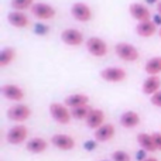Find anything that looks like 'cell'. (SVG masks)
<instances>
[{
    "mask_svg": "<svg viewBox=\"0 0 161 161\" xmlns=\"http://www.w3.org/2000/svg\"><path fill=\"white\" fill-rule=\"evenodd\" d=\"M50 114L55 122L59 125H68L72 119V113H71L69 108L65 103H51L50 105Z\"/></svg>",
    "mask_w": 161,
    "mask_h": 161,
    "instance_id": "1",
    "label": "cell"
},
{
    "mask_svg": "<svg viewBox=\"0 0 161 161\" xmlns=\"http://www.w3.org/2000/svg\"><path fill=\"white\" fill-rule=\"evenodd\" d=\"M114 53L120 59H123L126 62H134L140 57L139 50L134 45L129 44V42H117L114 45Z\"/></svg>",
    "mask_w": 161,
    "mask_h": 161,
    "instance_id": "2",
    "label": "cell"
},
{
    "mask_svg": "<svg viewBox=\"0 0 161 161\" xmlns=\"http://www.w3.org/2000/svg\"><path fill=\"white\" fill-rule=\"evenodd\" d=\"M86 50L91 53V55L99 58V57H105L108 54L109 47L105 40H102L100 37H89L86 40Z\"/></svg>",
    "mask_w": 161,
    "mask_h": 161,
    "instance_id": "3",
    "label": "cell"
},
{
    "mask_svg": "<svg viewBox=\"0 0 161 161\" xmlns=\"http://www.w3.org/2000/svg\"><path fill=\"white\" fill-rule=\"evenodd\" d=\"M31 13L34 14V17L38 20H51L55 17L57 14V10L53 7L51 4L48 3H44V2H38V3H34L33 7L30 8Z\"/></svg>",
    "mask_w": 161,
    "mask_h": 161,
    "instance_id": "4",
    "label": "cell"
},
{
    "mask_svg": "<svg viewBox=\"0 0 161 161\" xmlns=\"http://www.w3.org/2000/svg\"><path fill=\"white\" fill-rule=\"evenodd\" d=\"M31 116V109L24 103H17L7 110V117L13 122L23 123Z\"/></svg>",
    "mask_w": 161,
    "mask_h": 161,
    "instance_id": "5",
    "label": "cell"
},
{
    "mask_svg": "<svg viewBox=\"0 0 161 161\" xmlns=\"http://www.w3.org/2000/svg\"><path fill=\"white\" fill-rule=\"evenodd\" d=\"M100 78L106 80V82L117 83V82H123L127 78V72L123 68H119V67H108L100 71Z\"/></svg>",
    "mask_w": 161,
    "mask_h": 161,
    "instance_id": "6",
    "label": "cell"
},
{
    "mask_svg": "<svg viewBox=\"0 0 161 161\" xmlns=\"http://www.w3.org/2000/svg\"><path fill=\"white\" fill-rule=\"evenodd\" d=\"M71 14L75 20L80 23H86L92 19V10L86 3L83 2H76L71 6Z\"/></svg>",
    "mask_w": 161,
    "mask_h": 161,
    "instance_id": "7",
    "label": "cell"
},
{
    "mask_svg": "<svg viewBox=\"0 0 161 161\" xmlns=\"http://www.w3.org/2000/svg\"><path fill=\"white\" fill-rule=\"evenodd\" d=\"M28 129L24 125H16L8 130L7 133V142L10 144H21L23 142L27 140Z\"/></svg>",
    "mask_w": 161,
    "mask_h": 161,
    "instance_id": "8",
    "label": "cell"
},
{
    "mask_svg": "<svg viewBox=\"0 0 161 161\" xmlns=\"http://www.w3.org/2000/svg\"><path fill=\"white\" fill-rule=\"evenodd\" d=\"M61 40L64 44L71 45V47H78L83 44V34L76 28H65L61 33Z\"/></svg>",
    "mask_w": 161,
    "mask_h": 161,
    "instance_id": "9",
    "label": "cell"
},
{
    "mask_svg": "<svg viewBox=\"0 0 161 161\" xmlns=\"http://www.w3.org/2000/svg\"><path fill=\"white\" fill-rule=\"evenodd\" d=\"M129 11H130V16L134 20H137L139 23L150 21V17H151L150 8L146 4H143V3H131L129 6Z\"/></svg>",
    "mask_w": 161,
    "mask_h": 161,
    "instance_id": "10",
    "label": "cell"
},
{
    "mask_svg": "<svg viewBox=\"0 0 161 161\" xmlns=\"http://www.w3.org/2000/svg\"><path fill=\"white\" fill-rule=\"evenodd\" d=\"M2 93L6 99L13 100V102H21L25 96L24 91L19 85H14V83H6V85H3Z\"/></svg>",
    "mask_w": 161,
    "mask_h": 161,
    "instance_id": "11",
    "label": "cell"
},
{
    "mask_svg": "<svg viewBox=\"0 0 161 161\" xmlns=\"http://www.w3.org/2000/svg\"><path fill=\"white\" fill-rule=\"evenodd\" d=\"M51 143L57 148L64 150V151H69L75 147V140L71 136H68V134H54L51 137Z\"/></svg>",
    "mask_w": 161,
    "mask_h": 161,
    "instance_id": "12",
    "label": "cell"
},
{
    "mask_svg": "<svg viewBox=\"0 0 161 161\" xmlns=\"http://www.w3.org/2000/svg\"><path fill=\"white\" fill-rule=\"evenodd\" d=\"M86 126H88L89 129H99L100 126L105 125V113H103L100 109H91V112H89L88 117H86Z\"/></svg>",
    "mask_w": 161,
    "mask_h": 161,
    "instance_id": "13",
    "label": "cell"
},
{
    "mask_svg": "<svg viewBox=\"0 0 161 161\" xmlns=\"http://www.w3.org/2000/svg\"><path fill=\"white\" fill-rule=\"evenodd\" d=\"M7 20L16 28H24L30 24V19H28V16L24 11H16V10L11 11V13H8Z\"/></svg>",
    "mask_w": 161,
    "mask_h": 161,
    "instance_id": "14",
    "label": "cell"
},
{
    "mask_svg": "<svg viewBox=\"0 0 161 161\" xmlns=\"http://www.w3.org/2000/svg\"><path fill=\"white\" fill-rule=\"evenodd\" d=\"M160 88H161V78L158 75H151L143 82L142 91L144 95L153 96L154 93H157V92L160 91Z\"/></svg>",
    "mask_w": 161,
    "mask_h": 161,
    "instance_id": "15",
    "label": "cell"
},
{
    "mask_svg": "<svg viewBox=\"0 0 161 161\" xmlns=\"http://www.w3.org/2000/svg\"><path fill=\"white\" fill-rule=\"evenodd\" d=\"M114 126L110 123H105L103 126H100L99 129L95 130V140L99 143H106L114 136Z\"/></svg>",
    "mask_w": 161,
    "mask_h": 161,
    "instance_id": "16",
    "label": "cell"
},
{
    "mask_svg": "<svg viewBox=\"0 0 161 161\" xmlns=\"http://www.w3.org/2000/svg\"><path fill=\"white\" fill-rule=\"evenodd\" d=\"M65 105L69 109H75V108H80V106H88L89 103V96L85 93H74L69 96L65 97Z\"/></svg>",
    "mask_w": 161,
    "mask_h": 161,
    "instance_id": "17",
    "label": "cell"
},
{
    "mask_svg": "<svg viewBox=\"0 0 161 161\" xmlns=\"http://www.w3.org/2000/svg\"><path fill=\"white\" fill-rule=\"evenodd\" d=\"M136 33L140 37H144V38H150L154 34L157 33V24L154 21H142L136 25Z\"/></svg>",
    "mask_w": 161,
    "mask_h": 161,
    "instance_id": "18",
    "label": "cell"
},
{
    "mask_svg": "<svg viewBox=\"0 0 161 161\" xmlns=\"http://www.w3.org/2000/svg\"><path fill=\"white\" fill-rule=\"evenodd\" d=\"M120 125L126 129H133L140 125V116L137 112L127 110L120 116Z\"/></svg>",
    "mask_w": 161,
    "mask_h": 161,
    "instance_id": "19",
    "label": "cell"
},
{
    "mask_svg": "<svg viewBox=\"0 0 161 161\" xmlns=\"http://www.w3.org/2000/svg\"><path fill=\"white\" fill-rule=\"evenodd\" d=\"M47 147H48V143L44 139H41V137H34V139L28 140L27 144H25V148L33 154L42 153V151H45Z\"/></svg>",
    "mask_w": 161,
    "mask_h": 161,
    "instance_id": "20",
    "label": "cell"
},
{
    "mask_svg": "<svg viewBox=\"0 0 161 161\" xmlns=\"http://www.w3.org/2000/svg\"><path fill=\"white\" fill-rule=\"evenodd\" d=\"M137 142H139V144L142 146V148L144 151H148V153H154V151H157L156 144H154L153 134L139 133L137 134Z\"/></svg>",
    "mask_w": 161,
    "mask_h": 161,
    "instance_id": "21",
    "label": "cell"
},
{
    "mask_svg": "<svg viewBox=\"0 0 161 161\" xmlns=\"http://www.w3.org/2000/svg\"><path fill=\"white\" fill-rule=\"evenodd\" d=\"M144 71L148 75H160L161 74V57H153L146 62Z\"/></svg>",
    "mask_w": 161,
    "mask_h": 161,
    "instance_id": "22",
    "label": "cell"
},
{
    "mask_svg": "<svg viewBox=\"0 0 161 161\" xmlns=\"http://www.w3.org/2000/svg\"><path fill=\"white\" fill-rule=\"evenodd\" d=\"M14 58H16V50L14 48H11V47L3 48L0 51V67L2 68L7 67L8 64H11L14 61Z\"/></svg>",
    "mask_w": 161,
    "mask_h": 161,
    "instance_id": "23",
    "label": "cell"
},
{
    "mask_svg": "<svg viewBox=\"0 0 161 161\" xmlns=\"http://www.w3.org/2000/svg\"><path fill=\"white\" fill-rule=\"evenodd\" d=\"M34 4V0H10L11 8L16 11H24L27 8H31Z\"/></svg>",
    "mask_w": 161,
    "mask_h": 161,
    "instance_id": "24",
    "label": "cell"
},
{
    "mask_svg": "<svg viewBox=\"0 0 161 161\" xmlns=\"http://www.w3.org/2000/svg\"><path fill=\"white\" fill-rule=\"evenodd\" d=\"M89 112H91V108H89V106H80V108L71 109L72 117L74 119H76V120H86Z\"/></svg>",
    "mask_w": 161,
    "mask_h": 161,
    "instance_id": "25",
    "label": "cell"
},
{
    "mask_svg": "<svg viewBox=\"0 0 161 161\" xmlns=\"http://www.w3.org/2000/svg\"><path fill=\"white\" fill-rule=\"evenodd\" d=\"M112 160L113 161H131V157H130V154L126 153V151L117 150L112 154Z\"/></svg>",
    "mask_w": 161,
    "mask_h": 161,
    "instance_id": "26",
    "label": "cell"
},
{
    "mask_svg": "<svg viewBox=\"0 0 161 161\" xmlns=\"http://www.w3.org/2000/svg\"><path fill=\"white\" fill-rule=\"evenodd\" d=\"M48 31H50V27L42 24V23H37L34 25V33L38 34V36H45V34H48Z\"/></svg>",
    "mask_w": 161,
    "mask_h": 161,
    "instance_id": "27",
    "label": "cell"
},
{
    "mask_svg": "<svg viewBox=\"0 0 161 161\" xmlns=\"http://www.w3.org/2000/svg\"><path fill=\"white\" fill-rule=\"evenodd\" d=\"M150 102L153 103L154 106H157V108H161V91H158L157 93H154L153 96L150 97Z\"/></svg>",
    "mask_w": 161,
    "mask_h": 161,
    "instance_id": "28",
    "label": "cell"
},
{
    "mask_svg": "<svg viewBox=\"0 0 161 161\" xmlns=\"http://www.w3.org/2000/svg\"><path fill=\"white\" fill-rule=\"evenodd\" d=\"M153 134V139H154V144H156L157 151H161V133L156 131V133H151Z\"/></svg>",
    "mask_w": 161,
    "mask_h": 161,
    "instance_id": "29",
    "label": "cell"
},
{
    "mask_svg": "<svg viewBox=\"0 0 161 161\" xmlns=\"http://www.w3.org/2000/svg\"><path fill=\"white\" fill-rule=\"evenodd\" d=\"M154 23H156L157 25H161V16L160 14H157V16H154V20H153Z\"/></svg>",
    "mask_w": 161,
    "mask_h": 161,
    "instance_id": "30",
    "label": "cell"
},
{
    "mask_svg": "<svg viewBox=\"0 0 161 161\" xmlns=\"http://www.w3.org/2000/svg\"><path fill=\"white\" fill-rule=\"evenodd\" d=\"M142 161H158V160L154 158V157H146V158H143Z\"/></svg>",
    "mask_w": 161,
    "mask_h": 161,
    "instance_id": "31",
    "label": "cell"
},
{
    "mask_svg": "<svg viewBox=\"0 0 161 161\" xmlns=\"http://www.w3.org/2000/svg\"><path fill=\"white\" fill-rule=\"evenodd\" d=\"M86 147H88V148H93L95 147V143H86Z\"/></svg>",
    "mask_w": 161,
    "mask_h": 161,
    "instance_id": "32",
    "label": "cell"
},
{
    "mask_svg": "<svg viewBox=\"0 0 161 161\" xmlns=\"http://www.w3.org/2000/svg\"><path fill=\"white\" fill-rule=\"evenodd\" d=\"M157 10H158V14L161 16V2L157 3Z\"/></svg>",
    "mask_w": 161,
    "mask_h": 161,
    "instance_id": "33",
    "label": "cell"
},
{
    "mask_svg": "<svg viewBox=\"0 0 161 161\" xmlns=\"http://www.w3.org/2000/svg\"><path fill=\"white\" fill-rule=\"evenodd\" d=\"M148 3H156V0H147Z\"/></svg>",
    "mask_w": 161,
    "mask_h": 161,
    "instance_id": "34",
    "label": "cell"
},
{
    "mask_svg": "<svg viewBox=\"0 0 161 161\" xmlns=\"http://www.w3.org/2000/svg\"><path fill=\"white\" fill-rule=\"evenodd\" d=\"M158 36L161 37V28H160V30H158Z\"/></svg>",
    "mask_w": 161,
    "mask_h": 161,
    "instance_id": "35",
    "label": "cell"
}]
</instances>
